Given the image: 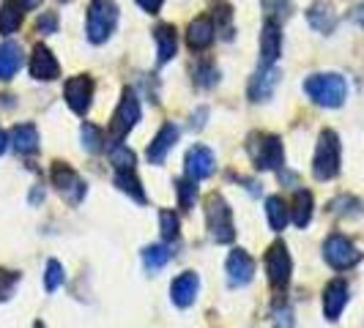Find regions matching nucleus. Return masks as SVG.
I'll return each mask as SVG.
<instances>
[{"label":"nucleus","instance_id":"obj_38","mask_svg":"<svg viewBox=\"0 0 364 328\" xmlns=\"http://www.w3.org/2000/svg\"><path fill=\"white\" fill-rule=\"evenodd\" d=\"M17 285H19L17 271H6V268H0V301L11 298V293L17 290Z\"/></svg>","mask_w":364,"mask_h":328},{"label":"nucleus","instance_id":"obj_22","mask_svg":"<svg viewBox=\"0 0 364 328\" xmlns=\"http://www.w3.org/2000/svg\"><path fill=\"white\" fill-rule=\"evenodd\" d=\"M154 38H156V60L159 63L173 60L176 50H178V33H176V28L173 25H156Z\"/></svg>","mask_w":364,"mask_h":328},{"label":"nucleus","instance_id":"obj_29","mask_svg":"<svg viewBox=\"0 0 364 328\" xmlns=\"http://www.w3.org/2000/svg\"><path fill=\"white\" fill-rule=\"evenodd\" d=\"M109 162L115 167V173L118 170H134V153L121 140H112V146H109Z\"/></svg>","mask_w":364,"mask_h":328},{"label":"nucleus","instance_id":"obj_16","mask_svg":"<svg viewBox=\"0 0 364 328\" xmlns=\"http://www.w3.org/2000/svg\"><path fill=\"white\" fill-rule=\"evenodd\" d=\"M217 38V28H214V19L211 17H198L195 22H189V31H186V44L189 50L195 53H203L214 44Z\"/></svg>","mask_w":364,"mask_h":328},{"label":"nucleus","instance_id":"obj_39","mask_svg":"<svg viewBox=\"0 0 364 328\" xmlns=\"http://www.w3.org/2000/svg\"><path fill=\"white\" fill-rule=\"evenodd\" d=\"M38 33H58V14L55 11H41V17L36 19Z\"/></svg>","mask_w":364,"mask_h":328},{"label":"nucleus","instance_id":"obj_14","mask_svg":"<svg viewBox=\"0 0 364 328\" xmlns=\"http://www.w3.org/2000/svg\"><path fill=\"white\" fill-rule=\"evenodd\" d=\"M60 74V66L55 60V55L50 53V47L44 44H36L33 47V55H31V77L33 80H44V82H53Z\"/></svg>","mask_w":364,"mask_h":328},{"label":"nucleus","instance_id":"obj_41","mask_svg":"<svg viewBox=\"0 0 364 328\" xmlns=\"http://www.w3.org/2000/svg\"><path fill=\"white\" fill-rule=\"evenodd\" d=\"M350 19H353L359 28H364V3H359V6L350 11Z\"/></svg>","mask_w":364,"mask_h":328},{"label":"nucleus","instance_id":"obj_40","mask_svg":"<svg viewBox=\"0 0 364 328\" xmlns=\"http://www.w3.org/2000/svg\"><path fill=\"white\" fill-rule=\"evenodd\" d=\"M137 6L148 11V14H159V9L164 6V0H137Z\"/></svg>","mask_w":364,"mask_h":328},{"label":"nucleus","instance_id":"obj_24","mask_svg":"<svg viewBox=\"0 0 364 328\" xmlns=\"http://www.w3.org/2000/svg\"><path fill=\"white\" fill-rule=\"evenodd\" d=\"M307 22L318 33H331L337 28V14H334V9L328 3H312L307 9Z\"/></svg>","mask_w":364,"mask_h":328},{"label":"nucleus","instance_id":"obj_18","mask_svg":"<svg viewBox=\"0 0 364 328\" xmlns=\"http://www.w3.org/2000/svg\"><path fill=\"white\" fill-rule=\"evenodd\" d=\"M277 82H279V72L274 66H260L255 77L250 80V99L252 102H269Z\"/></svg>","mask_w":364,"mask_h":328},{"label":"nucleus","instance_id":"obj_33","mask_svg":"<svg viewBox=\"0 0 364 328\" xmlns=\"http://www.w3.org/2000/svg\"><path fill=\"white\" fill-rule=\"evenodd\" d=\"M80 137H82V148L88 151V153H96L102 143H105V134H102V129L93 126V124H82L80 129Z\"/></svg>","mask_w":364,"mask_h":328},{"label":"nucleus","instance_id":"obj_31","mask_svg":"<svg viewBox=\"0 0 364 328\" xmlns=\"http://www.w3.org/2000/svg\"><path fill=\"white\" fill-rule=\"evenodd\" d=\"M176 192H178V208L189 211L195 205V200H198V181L181 178V181H176Z\"/></svg>","mask_w":364,"mask_h":328},{"label":"nucleus","instance_id":"obj_26","mask_svg":"<svg viewBox=\"0 0 364 328\" xmlns=\"http://www.w3.org/2000/svg\"><path fill=\"white\" fill-rule=\"evenodd\" d=\"M266 217H269V224H272L274 233H282L291 222V208L282 197H269L266 200Z\"/></svg>","mask_w":364,"mask_h":328},{"label":"nucleus","instance_id":"obj_19","mask_svg":"<svg viewBox=\"0 0 364 328\" xmlns=\"http://www.w3.org/2000/svg\"><path fill=\"white\" fill-rule=\"evenodd\" d=\"M178 143V126H173V124H164L159 129V134L154 137V143L148 146V162L151 164H164L167 159V153H170V148Z\"/></svg>","mask_w":364,"mask_h":328},{"label":"nucleus","instance_id":"obj_30","mask_svg":"<svg viewBox=\"0 0 364 328\" xmlns=\"http://www.w3.org/2000/svg\"><path fill=\"white\" fill-rule=\"evenodd\" d=\"M214 28H217V33L222 38H233V25H230V19H233V11H230V6L228 3H219L214 6Z\"/></svg>","mask_w":364,"mask_h":328},{"label":"nucleus","instance_id":"obj_4","mask_svg":"<svg viewBox=\"0 0 364 328\" xmlns=\"http://www.w3.org/2000/svg\"><path fill=\"white\" fill-rule=\"evenodd\" d=\"M205 224H208V236L217 244H230L236 238V227H233V211L225 202L222 195H208L205 197Z\"/></svg>","mask_w":364,"mask_h":328},{"label":"nucleus","instance_id":"obj_1","mask_svg":"<svg viewBox=\"0 0 364 328\" xmlns=\"http://www.w3.org/2000/svg\"><path fill=\"white\" fill-rule=\"evenodd\" d=\"M304 93L321 107H343L348 96V82L340 74H312L304 80Z\"/></svg>","mask_w":364,"mask_h":328},{"label":"nucleus","instance_id":"obj_32","mask_svg":"<svg viewBox=\"0 0 364 328\" xmlns=\"http://www.w3.org/2000/svg\"><path fill=\"white\" fill-rule=\"evenodd\" d=\"M263 11H266V19H269V22H277V25H279V19L291 17L293 6L288 0H263Z\"/></svg>","mask_w":364,"mask_h":328},{"label":"nucleus","instance_id":"obj_35","mask_svg":"<svg viewBox=\"0 0 364 328\" xmlns=\"http://www.w3.org/2000/svg\"><path fill=\"white\" fill-rule=\"evenodd\" d=\"M63 279H66L63 266H60L58 260H50V263H47V273H44V288H47V293L58 290V288L63 285Z\"/></svg>","mask_w":364,"mask_h":328},{"label":"nucleus","instance_id":"obj_2","mask_svg":"<svg viewBox=\"0 0 364 328\" xmlns=\"http://www.w3.org/2000/svg\"><path fill=\"white\" fill-rule=\"evenodd\" d=\"M340 156H343V148H340L337 131L323 129L318 137V146H315V156H312V175L318 181L337 178L340 175Z\"/></svg>","mask_w":364,"mask_h":328},{"label":"nucleus","instance_id":"obj_15","mask_svg":"<svg viewBox=\"0 0 364 328\" xmlns=\"http://www.w3.org/2000/svg\"><path fill=\"white\" fill-rule=\"evenodd\" d=\"M348 304V282L346 279H331L323 290V315L326 320H340V315Z\"/></svg>","mask_w":364,"mask_h":328},{"label":"nucleus","instance_id":"obj_13","mask_svg":"<svg viewBox=\"0 0 364 328\" xmlns=\"http://www.w3.org/2000/svg\"><path fill=\"white\" fill-rule=\"evenodd\" d=\"M198 293H200V276L195 271H183L181 276H176L173 279V285H170V301L176 304V307H192L195 301H198Z\"/></svg>","mask_w":364,"mask_h":328},{"label":"nucleus","instance_id":"obj_34","mask_svg":"<svg viewBox=\"0 0 364 328\" xmlns=\"http://www.w3.org/2000/svg\"><path fill=\"white\" fill-rule=\"evenodd\" d=\"M331 214H337V217H359L362 214V202L356 197H337V200H331Z\"/></svg>","mask_w":364,"mask_h":328},{"label":"nucleus","instance_id":"obj_12","mask_svg":"<svg viewBox=\"0 0 364 328\" xmlns=\"http://www.w3.org/2000/svg\"><path fill=\"white\" fill-rule=\"evenodd\" d=\"M225 271H228L230 288H244L255 276V260L247 255L244 249H233L230 257H228V263H225Z\"/></svg>","mask_w":364,"mask_h":328},{"label":"nucleus","instance_id":"obj_5","mask_svg":"<svg viewBox=\"0 0 364 328\" xmlns=\"http://www.w3.org/2000/svg\"><path fill=\"white\" fill-rule=\"evenodd\" d=\"M118 25V6L112 0H91L88 6V38L93 44H105Z\"/></svg>","mask_w":364,"mask_h":328},{"label":"nucleus","instance_id":"obj_23","mask_svg":"<svg viewBox=\"0 0 364 328\" xmlns=\"http://www.w3.org/2000/svg\"><path fill=\"white\" fill-rule=\"evenodd\" d=\"M25 17V3L22 0H3L0 3V33L11 36L14 31H19Z\"/></svg>","mask_w":364,"mask_h":328},{"label":"nucleus","instance_id":"obj_28","mask_svg":"<svg viewBox=\"0 0 364 328\" xmlns=\"http://www.w3.org/2000/svg\"><path fill=\"white\" fill-rule=\"evenodd\" d=\"M143 263H146L148 271H159V268H164L170 263V249L162 246V244H151L143 252Z\"/></svg>","mask_w":364,"mask_h":328},{"label":"nucleus","instance_id":"obj_17","mask_svg":"<svg viewBox=\"0 0 364 328\" xmlns=\"http://www.w3.org/2000/svg\"><path fill=\"white\" fill-rule=\"evenodd\" d=\"M282 53V33H279V25L269 22L263 25L260 31V66H274V60Z\"/></svg>","mask_w":364,"mask_h":328},{"label":"nucleus","instance_id":"obj_8","mask_svg":"<svg viewBox=\"0 0 364 328\" xmlns=\"http://www.w3.org/2000/svg\"><path fill=\"white\" fill-rule=\"evenodd\" d=\"M266 276H269V285L274 290H285L288 282H291V271H293V260L288 255V246L282 241H277L269 246L266 252Z\"/></svg>","mask_w":364,"mask_h":328},{"label":"nucleus","instance_id":"obj_7","mask_svg":"<svg viewBox=\"0 0 364 328\" xmlns=\"http://www.w3.org/2000/svg\"><path fill=\"white\" fill-rule=\"evenodd\" d=\"M323 260L334 271H348V268H353L362 260V255H359V249L353 246L350 238H346L343 233H334L323 244Z\"/></svg>","mask_w":364,"mask_h":328},{"label":"nucleus","instance_id":"obj_20","mask_svg":"<svg viewBox=\"0 0 364 328\" xmlns=\"http://www.w3.org/2000/svg\"><path fill=\"white\" fill-rule=\"evenodd\" d=\"M22 60L25 55L17 41H3L0 44V82H9L22 69Z\"/></svg>","mask_w":364,"mask_h":328},{"label":"nucleus","instance_id":"obj_3","mask_svg":"<svg viewBox=\"0 0 364 328\" xmlns=\"http://www.w3.org/2000/svg\"><path fill=\"white\" fill-rule=\"evenodd\" d=\"M247 153L255 164V170H277L285 162V148L277 134H263L255 131L247 137Z\"/></svg>","mask_w":364,"mask_h":328},{"label":"nucleus","instance_id":"obj_25","mask_svg":"<svg viewBox=\"0 0 364 328\" xmlns=\"http://www.w3.org/2000/svg\"><path fill=\"white\" fill-rule=\"evenodd\" d=\"M312 192L307 189H299L296 195H293V208H291V219L296 227H307L312 219Z\"/></svg>","mask_w":364,"mask_h":328},{"label":"nucleus","instance_id":"obj_42","mask_svg":"<svg viewBox=\"0 0 364 328\" xmlns=\"http://www.w3.org/2000/svg\"><path fill=\"white\" fill-rule=\"evenodd\" d=\"M6 148H9V137H6V134H3V131H0V156H3V153H6Z\"/></svg>","mask_w":364,"mask_h":328},{"label":"nucleus","instance_id":"obj_21","mask_svg":"<svg viewBox=\"0 0 364 328\" xmlns=\"http://www.w3.org/2000/svg\"><path fill=\"white\" fill-rule=\"evenodd\" d=\"M9 143H11L14 151L22 153V156H33L38 151V129L33 126V124H19V126L11 129Z\"/></svg>","mask_w":364,"mask_h":328},{"label":"nucleus","instance_id":"obj_10","mask_svg":"<svg viewBox=\"0 0 364 328\" xmlns=\"http://www.w3.org/2000/svg\"><path fill=\"white\" fill-rule=\"evenodd\" d=\"M63 96H66V104L72 107V112L85 115L91 109V102H93V80L88 74L69 77L66 85H63Z\"/></svg>","mask_w":364,"mask_h":328},{"label":"nucleus","instance_id":"obj_45","mask_svg":"<svg viewBox=\"0 0 364 328\" xmlns=\"http://www.w3.org/2000/svg\"><path fill=\"white\" fill-rule=\"evenodd\" d=\"M63 3H69V0H63Z\"/></svg>","mask_w":364,"mask_h":328},{"label":"nucleus","instance_id":"obj_9","mask_svg":"<svg viewBox=\"0 0 364 328\" xmlns=\"http://www.w3.org/2000/svg\"><path fill=\"white\" fill-rule=\"evenodd\" d=\"M137 121H140V102H137V96L134 91H124L121 96V102H118V107L112 112V121H109V137L112 140H124L132 129L137 126Z\"/></svg>","mask_w":364,"mask_h":328},{"label":"nucleus","instance_id":"obj_27","mask_svg":"<svg viewBox=\"0 0 364 328\" xmlns=\"http://www.w3.org/2000/svg\"><path fill=\"white\" fill-rule=\"evenodd\" d=\"M115 186H118L124 195H129L132 200L146 202V192H143V186H140V178L134 175V170H118V173H115Z\"/></svg>","mask_w":364,"mask_h":328},{"label":"nucleus","instance_id":"obj_6","mask_svg":"<svg viewBox=\"0 0 364 328\" xmlns=\"http://www.w3.org/2000/svg\"><path fill=\"white\" fill-rule=\"evenodd\" d=\"M50 178H53V186L58 189V195L69 202V205H80V202L85 200L88 186H85V181L74 173L69 164L55 162L53 170H50Z\"/></svg>","mask_w":364,"mask_h":328},{"label":"nucleus","instance_id":"obj_44","mask_svg":"<svg viewBox=\"0 0 364 328\" xmlns=\"http://www.w3.org/2000/svg\"><path fill=\"white\" fill-rule=\"evenodd\" d=\"M33 328H44V326H41V323H36V326H33Z\"/></svg>","mask_w":364,"mask_h":328},{"label":"nucleus","instance_id":"obj_43","mask_svg":"<svg viewBox=\"0 0 364 328\" xmlns=\"http://www.w3.org/2000/svg\"><path fill=\"white\" fill-rule=\"evenodd\" d=\"M25 3V9H33V6H38V0H22Z\"/></svg>","mask_w":364,"mask_h":328},{"label":"nucleus","instance_id":"obj_37","mask_svg":"<svg viewBox=\"0 0 364 328\" xmlns=\"http://www.w3.org/2000/svg\"><path fill=\"white\" fill-rule=\"evenodd\" d=\"M195 82L203 85V88H211V85H217L219 82V69L214 63H200L198 69H195Z\"/></svg>","mask_w":364,"mask_h":328},{"label":"nucleus","instance_id":"obj_36","mask_svg":"<svg viewBox=\"0 0 364 328\" xmlns=\"http://www.w3.org/2000/svg\"><path fill=\"white\" fill-rule=\"evenodd\" d=\"M159 224H162V238L164 241H178V236H181V224H178V217L173 214V211H162L159 214Z\"/></svg>","mask_w":364,"mask_h":328},{"label":"nucleus","instance_id":"obj_11","mask_svg":"<svg viewBox=\"0 0 364 328\" xmlns=\"http://www.w3.org/2000/svg\"><path fill=\"white\" fill-rule=\"evenodd\" d=\"M217 170V159H214V151L205 146H192L186 151V178L192 181H203L208 175H214Z\"/></svg>","mask_w":364,"mask_h":328}]
</instances>
